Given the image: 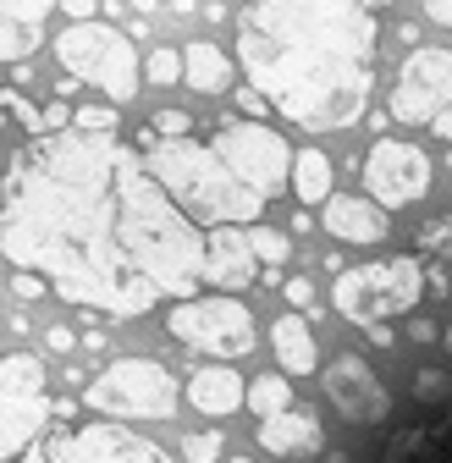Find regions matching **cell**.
Returning a JSON list of instances; mask_svg holds the SVG:
<instances>
[{"label":"cell","instance_id":"34","mask_svg":"<svg viewBox=\"0 0 452 463\" xmlns=\"http://www.w3.org/2000/svg\"><path fill=\"white\" fill-rule=\"evenodd\" d=\"M238 105H243V116H249V122H259V110H265L270 99H265L259 89H238Z\"/></svg>","mask_w":452,"mask_h":463},{"label":"cell","instance_id":"35","mask_svg":"<svg viewBox=\"0 0 452 463\" xmlns=\"http://www.w3.org/2000/svg\"><path fill=\"white\" fill-rule=\"evenodd\" d=\"M425 17L441 23V28H452V0H425Z\"/></svg>","mask_w":452,"mask_h":463},{"label":"cell","instance_id":"21","mask_svg":"<svg viewBox=\"0 0 452 463\" xmlns=\"http://www.w3.org/2000/svg\"><path fill=\"white\" fill-rule=\"evenodd\" d=\"M331 160H325V149H298V160H293V199L309 210V204H325V194H331Z\"/></svg>","mask_w":452,"mask_h":463},{"label":"cell","instance_id":"42","mask_svg":"<svg viewBox=\"0 0 452 463\" xmlns=\"http://www.w3.org/2000/svg\"><path fill=\"white\" fill-rule=\"evenodd\" d=\"M226 463H254V458H243V452H232V458H226Z\"/></svg>","mask_w":452,"mask_h":463},{"label":"cell","instance_id":"38","mask_svg":"<svg viewBox=\"0 0 452 463\" xmlns=\"http://www.w3.org/2000/svg\"><path fill=\"white\" fill-rule=\"evenodd\" d=\"M78 354H105V336H99V331H83V347H78Z\"/></svg>","mask_w":452,"mask_h":463},{"label":"cell","instance_id":"43","mask_svg":"<svg viewBox=\"0 0 452 463\" xmlns=\"http://www.w3.org/2000/svg\"><path fill=\"white\" fill-rule=\"evenodd\" d=\"M441 342H447V347H452V326H447V331H441Z\"/></svg>","mask_w":452,"mask_h":463},{"label":"cell","instance_id":"18","mask_svg":"<svg viewBox=\"0 0 452 463\" xmlns=\"http://www.w3.org/2000/svg\"><path fill=\"white\" fill-rule=\"evenodd\" d=\"M270 354L281 364V375H315L320 370V354H315V331L309 320L293 309V315H276L270 326Z\"/></svg>","mask_w":452,"mask_h":463},{"label":"cell","instance_id":"24","mask_svg":"<svg viewBox=\"0 0 452 463\" xmlns=\"http://www.w3.org/2000/svg\"><path fill=\"white\" fill-rule=\"evenodd\" d=\"M414 397L425 402V409H447V402H452V375L436 370V364L414 370Z\"/></svg>","mask_w":452,"mask_h":463},{"label":"cell","instance_id":"10","mask_svg":"<svg viewBox=\"0 0 452 463\" xmlns=\"http://www.w3.org/2000/svg\"><path fill=\"white\" fill-rule=\"evenodd\" d=\"M210 149L232 165L259 199H276L281 188H293V160L298 155L287 149V138H281L276 128H265V122L226 116V122H215V133H210Z\"/></svg>","mask_w":452,"mask_h":463},{"label":"cell","instance_id":"33","mask_svg":"<svg viewBox=\"0 0 452 463\" xmlns=\"http://www.w3.org/2000/svg\"><path fill=\"white\" fill-rule=\"evenodd\" d=\"M61 12H67L72 23H94V17H99V0H61Z\"/></svg>","mask_w":452,"mask_h":463},{"label":"cell","instance_id":"2","mask_svg":"<svg viewBox=\"0 0 452 463\" xmlns=\"http://www.w3.org/2000/svg\"><path fill=\"white\" fill-rule=\"evenodd\" d=\"M238 61L287 122L348 128L370 99L375 17L364 0H243Z\"/></svg>","mask_w":452,"mask_h":463},{"label":"cell","instance_id":"26","mask_svg":"<svg viewBox=\"0 0 452 463\" xmlns=\"http://www.w3.org/2000/svg\"><path fill=\"white\" fill-rule=\"evenodd\" d=\"M221 452H226L221 430H193V436H183V458H188V463H221Z\"/></svg>","mask_w":452,"mask_h":463},{"label":"cell","instance_id":"20","mask_svg":"<svg viewBox=\"0 0 452 463\" xmlns=\"http://www.w3.org/2000/svg\"><path fill=\"white\" fill-rule=\"evenodd\" d=\"M259 447H265L270 458L320 452V425H315L309 414H298V409H287V414H270V420H259Z\"/></svg>","mask_w":452,"mask_h":463},{"label":"cell","instance_id":"9","mask_svg":"<svg viewBox=\"0 0 452 463\" xmlns=\"http://www.w3.org/2000/svg\"><path fill=\"white\" fill-rule=\"evenodd\" d=\"M17 463H172L149 436L127 430L122 420H89V425H55L44 430Z\"/></svg>","mask_w":452,"mask_h":463},{"label":"cell","instance_id":"41","mask_svg":"<svg viewBox=\"0 0 452 463\" xmlns=\"http://www.w3.org/2000/svg\"><path fill=\"white\" fill-rule=\"evenodd\" d=\"M133 6H138V12H155V6H160V0H133Z\"/></svg>","mask_w":452,"mask_h":463},{"label":"cell","instance_id":"25","mask_svg":"<svg viewBox=\"0 0 452 463\" xmlns=\"http://www.w3.org/2000/svg\"><path fill=\"white\" fill-rule=\"evenodd\" d=\"M183 50H149V61H144V78L155 83V89H172V83H183Z\"/></svg>","mask_w":452,"mask_h":463},{"label":"cell","instance_id":"14","mask_svg":"<svg viewBox=\"0 0 452 463\" xmlns=\"http://www.w3.org/2000/svg\"><path fill=\"white\" fill-rule=\"evenodd\" d=\"M204 281L215 293H243V287L259 281V254L254 238L238 226H215L210 232V260H204Z\"/></svg>","mask_w":452,"mask_h":463},{"label":"cell","instance_id":"39","mask_svg":"<svg viewBox=\"0 0 452 463\" xmlns=\"http://www.w3.org/2000/svg\"><path fill=\"white\" fill-rule=\"evenodd\" d=\"M370 342H375V347H391V326H386V320H381V326H370Z\"/></svg>","mask_w":452,"mask_h":463},{"label":"cell","instance_id":"32","mask_svg":"<svg viewBox=\"0 0 452 463\" xmlns=\"http://www.w3.org/2000/svg\"><path fill=\"white\" fill-rule=\"evenodd\" d=\"M72 116H78L72 105H61V99H50V105H44V133H67V128H72Z\"/></svg>","mask_w":452,"mask_h":463},{"label":"cell","instance_id":"30","mask_svg":"<svg viewBox=\"0 0 452 463\" xmlns=\"http://www.w3.org/2000/svg\"><path fill=\"white\" fill-rule=\"evenodd\" d=\"M44 347H50L55 359H61V354H78V347H83V336H78L72 326H50V331H44Z\"/></svg>","mask_w":452,"mask_h":463},{"label":"cell","instance_id":"23","mask_svg":"<svg viewBox=\"0 0 452 463\" xmlns=\"http://www.w3.org/2000/svg\"><path fill=\"white\" fill-rule=\"evenodd\" d=\"M249 238H254V254H259V265H265V270H281V265L293 260V238H287V232H276V226H254Z\"/></svg>","mask_w":452,"mask_h":463},{"label":"cell","instance_id":"3","mask_svg":"<svg viewBox=\"0 0 452 463\" xmlns=\"http://www.w3.org/2000/svg\"><path fill=\"white\" fill-rule=\"evenodd\" d=\"M144 149V165L155 171V183L183 204V215H193L199 226H243L265 210V199L226 165L210 144H193V138H155L144 133L138 138Z\"/></svg>","mask_w":452,"mask_h":463},{"label":"cell","instance_id":"17","mask_svg":"<svg viewBox=\"0 0 452 463\" xmlns=\"http://www.w3.org/2000/svg\"><path fill=\"white\" fill-rule=\"evenodd\" d=\"M325 232L336 243H381L386 232H391V221H386V210L364 194H343V199H325Z\"/></svg>","mask_w":452,"mask_h":463},{"label":"cell","instance_id":"31","mask_svg":"<svg viewBox=\"0 0 452 463\" xmlns=\"http://www.w3.org/2000/svg\"><path fill=\"white\" fill-rule=\"evenodd\" d=\"M281 293H287V304H293L298 315H315V309H320V304H315V281H304V276H298V281H287Z\"/></svg>","mask_w":452,"mask_h":463},{"label":"cell","instance_id":"36","mask_svg":"<svg viewBox=\"0 0 452 463\" xmlns=\"http://www.w3.org/2000/svg\"><path fill=\"white\" fill-rule=\"evenodd\" d=\"M430 133H436L441 144H452V105H447V110L436 116V122H430Z\"/></svg>","mask_w":452,"mask_h":463},{"label":"cell","instance_id":"44","mask_svg":"<svg viewBox=\"0 0 452 463\" xmlns=\"http://www.w3.org/2000/svg\"><path fill=\"white\" fill-rule=\"evenodd\" d=\"M364 6H391V0H364Z\"/></svg>","mask_w":452,"mask_h":463},{"label":"cell","instance_id":"13","mask_svg":"<svg viewBox=\"0 0 452 463\" xmlns=\"http://www.w3.org/2000/svg\"><path fill=\"white\" fill-rule=\"evenodd\" d=\"M325 402L336 414H343L348 425H381L391 414V392L386 381L359 359V354H336L325 364Z\"/></svg>","mask_w":452,"mask_h":463},{"label":"cell","instance_id":"29","mask_svg":"<svg viewBox=\"0 0 452 463\" xmlns=\"http://www.w3.org/2000/svg\"><path fill=\"white\" fill-rule=\"evenodd\" d=\"M50 293V281L44 276H33V270H12V298L17 304H39Z\"/></svg>","mask_w":452,"mask_h":463},{"label":"cell","instance_id":"1","mask_svg":"<svg viewBox=\"0 0 452 463\" xmlns=\"http://www.w3.org/2000/svg\"><path fill=\"white\" fill-rule=\"evenodd\" d=\"M0 254L110 320L193 298L210 238L117 133H44L0 177Z\"/></svg>","mask_w":452,"mask_h":463},{"label":"cell","instance_id":"19","mask_svg":"<svg viewBox=\"0 0 452 463\" xmlns=\"http://www.w3.org/2000/svg\"><path fill=\"white\" fill-rule=\"evenodd\" d=\"M183 83L188 89H199V94H226L238 83V67H232V55H226L221 44H210V39H193L188 50H183Z\"/></svg>","mask_w":452,"mask_h":463},{"label":"cell","instance_id":"8","mask_svg":"<svg viewBox=\"0 0 452 463\" xmlns=\"http://www.w3.org/2000/svg\"><path fill=\"white\" fill-rule=\"evenodd\" d=\"M55 420L50 375L33 354H0V463H17Z\"/></svg>","mask_w":452,"mask_h":463},{"label":"cell","instance_id":"12","mask_svg":"<svg viewBox=\"0 0 452 463\" xmlns=\"http://www.w3.org/2000/svg\"><path fill=\"white\" fill-rule=\"evenodd\" d=\"M452 105V50H409L398 83H391V116L398 122H436Z\"/></svg>","mask_w":452,"mask_h":463},{"label":"cell","instance_id":"16","mask_svg":"<svg viewBox=\"0 0 452 463\" xmlns=\"http://www.w3.org/2000/svg\"><path fill=\"white\" fill-rule=\"evenodd\" d=\"M183 397L193 402L199 414H210V420H226V414L249 409V381H243L232 364H210V370H193V375H188Z\"/></svg>","mask_w":452,"mask_h":463},{"label":"cell","instance_id":"37","mask_svg":"<svg viewBox=\"0 0 452 463\" xmlns=\"http://www.w3.org/2000/svg\"><path fill=\"white\" fill-rule=\"evenodd\" d=\"M409 336H414V342H436V336H441V331H436V326H430V320H414V326H409Z\"/></svg>","mask_w":452,"mask_h":463},{"label":"cell","instance_id":"27","mask_svg":"<svg viewBox=\"0 0 452 463\" xmlns=\"http://www.w3.org/2000/svg\"><path fill=\"white\" fill-rule=\"evenodd\" d=\"M72 122L89 128V133H117V128H122V116H117V105H83Z\"/></svg>","mask_w":452,"mask_h":463},{"label":"cell","instance_id":"11","mask_svg":"<svg viewBox=\"0 0 452 463\" xmlns=\"http://www.w3.org/2000/svg\"><path fill=\"white\" fill-rule=\"evenodd\" d=\"M436 183V165L419 144H403V138H381L370 144L364 155V188L381 210H403V204H419Z\"/></svg>","mask_w":452,"mask_h":463},{"label":"cell","instance_id":"28","mask_svg":"<svg viewBox=\"0 0 452 463\" xmlns=\"http://www.w3.org/2000/svg\"><path fill=\"white\" fill-rule=\"evenodd\" d=\"M155 138H193V116L188 110H160L155 122H149Z\"/></svg>","mask_w":452,"mask_h":463},{"label":"cell","instance_id":"5","mask_svg":"<svg viewBox=\"0 0 452 463\" xmlns=\"http://www.w3.org/2000/svg\"><path fill=\"white\" fill-rule=\"evenodd\" d=\"M78 402L94 420H122V425L127 420H172L177 402H183V386L155 359H117V364H105L99 375L83 381Z\"/></svg>","mask_w":452,"mask_h":463},{"label":"cell","instance_id":"7","mask_svg":"<svg viewBox=\"0 0 452 463\" xmlns=\"http://www.w3.org/2000/svg\"><path fill=\"white\" fill-rule=\"evenodd\" d=\"M165 331H172L188 354H210V359H243L259 342L254 309L238 304V293H193V298L172 304Z\"/></svg>","mask_w":452,"mask_h":463},{"label":"cell","instance_id":"22","mask_svg":"<svg viewBox=\"0 0 452 463\" xmlns=\"http://www.w3.org/2000/svg\"><path fill=\"white\" fill-rule=\"evenodd\" d=\"M249 409H254L259 420H270V414H287V409H293V375L270 370V375L249 381Z\"/></svg>","mask_w":452,"mask_h":463},{"label":"cell","instance_id":"40","mask_svg":"<svg viewBox=\"0 0 452 463\" xmlns=\"http://www.w3.org/2000/svg\"><path fill=\"white\" fill-rule=\"evenodd\" d=\"M12 94H17V89H6V83H0V116H12Z\"/></svg>","mask_w":452,"mask_h":463},{"label":"cell","instance_id":"4","mask_svg":"<svg viewBox=\"0 0 452 463\" xmlns=\"http://www.w3.org/2000/svg\"><path fill=\"white\" fill-rule=\"evenodd\" d=\"M55 61L72 83H94L110 105H127L144 89V61L133 50L127 28H110V23H67L61 39H55Z\"/></svg>","mask_w":452,"mask_h":463},{"label":"cell","instance_id":"6","mask_svg":"<svg viewBox=\"0 0 452 463\" xmlns=\"http://www.w3.org/2000/svg\"><path fill=\"white\" fill-rule=\"evenodd\" d=\"M425 293V270L414 254H391V260H375V265H359V270H336V287H331V304L343 320L353 326H381L391 315H409Z\"/></svg>","mask_w":452,"mask_h":463},{"label":"cell","instance_id":"15","mask_svg":"<svg viewBox=\"0 0 452 463\" xmlns=\"http://www.w3.org/2000/svg\"><path fill=\"white\" fill-rule=\"evenodd\" d=\"M61 0H0V61L17 67L44 44V28Z\"/></svg>","mask_w":452,"mask_h":463}]
</instances>
